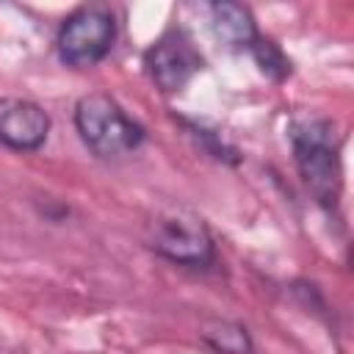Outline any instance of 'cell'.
<instances>
[{
	"instance_id": "6da1fadb",
	"label": "cell",
	"mask_w": 354,
	"mask_h": 354,
	"mask_svg": "<svg viewBox=\"0 0 354 354\" xmlns=\"http://www.w3.org/2000/svg\"><path fill=\"white\" fill-rule=\"evenodd\" d=\"M288 144L304 191L326 216H337L343 199V141L335 122L318 113H299L288 124Z\"/></svg>"
},
{
	"instance_id": "7a4b0ae2",
	"label": "cell",
	"mask_w": 354,
	"mask_h": 354,
	"mask_svg": "<svg viewBox=\"0 0 354 354\" xmlns=\"http://www.w3.org/2000/svg\"><path fill=\"white\" fill-rule=\"evenodd\" d=\"M144 243L160 260L194 274H207L218 266V246L207 221L188 207L158 210L147 221Z\"/></svg>"
},
{
	"instance_id": "3957f363",
	"label": "cell",
	"mask_w": 354,
	"mask_h": 354,
	"mask_svg": "<svg viewBox=\"0 0 354 354\" xmlns=\"http://www.w3.org/2000/svg\"><path fill=\"white\" fill-rule=\"evenodd\" d=\"M72 124L83 147L100 160H119L133 155L147 141L144 124L136 122L105 91L83 94L72 108Z\"/></svg>"
},
{
	"instance_id": "277c9868",
	"label": "cell",
	"mask_w": 354,
	"mask_h": 354,
	"mask_svg": "<svg viewBox=\"0 0 354 354\" xmlns=\"http://www.w3.org/2000/svg\"><path fill=\"white\" fill-rule=\"evenodd\" d=\"M116 36V11L108 3H83L58 22L55 55L69 69H94L111 55Z\"/></svg>"
},
{
	"instance_id": "5b68a950",
	"label": "cell",
	"mask_w": 354,
	"mask_h": 354,
	"mask_svg": "<svg viewBox=\"0 0 354 354\" xmlns=\"http://www.w3.org/2000/svg\"><path fill=\"white\" fill-rule=\"evenodd\" d=\"M144 72L160 94H180L202 69V53L180 25L166 28L141 55Z\"/></svg>"
},
{
	"instance_id": "8992f818",
	"label": "cell",
	"mask_w": 354,
	"mask_h": 354,
	"mask_svg": "<svg viewBox=\"0 0 354 354\" xmlns=\"http://www.w3.org/2000/svg\"><path fill=\"white\" fill-rule=\"evenodd\" d=\"M53 130L44 105L28 97H0V147L28 155L39 152Z\"/></svg>"
},
{
	"instance_id": "52a82bcc",
	"label": "cell",
	"mask_w": 354,
	"mask_h": 354,
	"mask_svg": "<svg viewBox=\"0 0 354 354\" xmlns=\"http://www.w3.org/2000/svg\"><path fill=\"white\" fill-rule=\"evenodd\" d=\"M207 25L213 39L232 53H249L252 44L260 39L257 19L249 6L235 0H216L207 6Z\"/></svg>"
},
{
	"instance_id": "ba28073f",
	"label": "cell",
	"mask_w": 354,
	"mask_h": 354,
	"mask_svg": "<svg viewBox=\"0 0 354 354\" xmlns=\"http://www.w3.org/2000/svg\"><path fill=\"white\" fill-rule=\"evenodd\" d=\"M199 340L213 354H254L249 326L235 318H207L199 326Z\"/></svg>"
},
{
	"instance_id": "9c48e42d",
	"label": "cell",
	"mask_w": 354,
	"mask_h": 354,
	"mask_svg": "<svg viewBox=\"0 0 354 354\" xmlns=\"http://www.w3.org/2000/svg\"><path fill=\"white\" fill-rule=\"evenodd\" d=\"M249 55H252L254 66H257L268 80H274V83H285V80L293 75V61H290L288 53H285L271 36H266V33H260V39L252 44Z\"/></svg>"
},
{
	"instance_id": "30bf717a",
	"label": "cell",
	"mask_w": 354,
	"mask_h": 354,
	"mask_svg": "<svg viewBox=\"0 0 354 354\" xmlns=\"http://www.w3.org/2000/svg\"><path fill=\"white\" fill-rule=\"evenodd\" d=\"M183 124H185L188 136L196 138V144H199L210 158H216V160H221V163H230V166H238V163H241V152H238L232 144H227L216 130H207L205 124L191 122V119H183Z\"/></svg>"
}]
</instances>
